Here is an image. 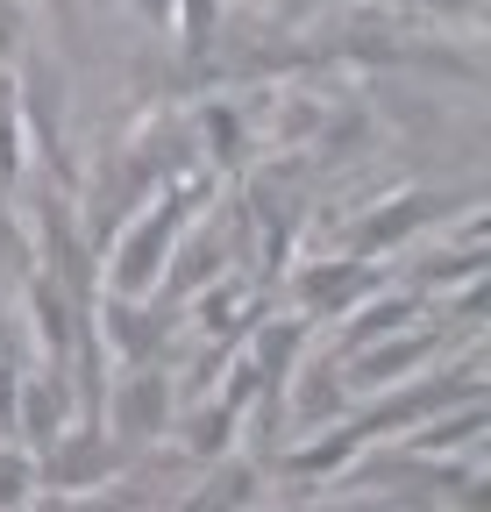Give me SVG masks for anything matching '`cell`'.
Listing matches in <instances>:
<instances>
[{"instance_id": "6", "label": "cell", "mask_w": 491, "mask_h": 512, "mask_svg": "<svg viewBox=\"0 0 491 512\" xmlns=\"http://www.w3.org/2000/svg\"><path fill=\"white\" fill-rule=\"evenodd\" d=\"M79 427V392H72V370L65 363H43L22 392H15V434H22V456H43V448Z\"/></svg>"}, {"instance_id": "4", "label": "cell", "mask_w": 491, "mask_h": 512, "mask_svg": "<svg viewBox=\"0 0 491 512\" xmlns=\"http://www.w3.org/2000/svg\"><path fill=\"white\" fill-rule=\"evenodd\" d=\"M36 463V484L43 491H86V484H100V477H114L121 463H129V448H121L107 427H65L43 456H29Z\"/></svg>"}, {"instance_id": "17", "label": "cell", "mask_w": 491, "mask_h": 512, "mask_svg": "<svg viewBox=\"0 0 491 512\" xmlns=\"http://www.w3.org/2000/svg\"><path fill=\"white\" fill-rule=\"evenodd\" d=\"M200 136H214V164H242V121H235L228 107H207Z\"/></svg>"}, {"instance_id": "15", "label": "cell", "mask_w": 491, "mask_h": 512, "mask_svg": "<svg viewBox=\"0 0 491 512\" xmlns=\"http://www.w3.org/2000/svg\"><path fill=\"white\" fill-rule=\"evenodd\" d=\"M235 420H242V413H235L228 399L200 406V413H193V434H186V448H193V456H221V448L235 441Z\"/></svg>"}, {"instance_id": "2", "label": "cell", "mask_w": 491, "mask_h": 512, "mask_svg": "<svg viewBox=\"0 0 491 512\" xmlns=\"http://www.w3.org/2000/svg\"><path fill=\"white\" fill-rule=\"evenodd\" d=\"M171 406H178V384L164 363H136L107 384V406H100V427L121 434V448H143L171 427Z\"/></svg>"}, {"instance_id": "21", "label": "cell", "mask_w": 491, "mask_h": 512, "mask_svg": "<svg viewBox=\"0 0 491 512\" xmlns=\"http://www.w3.org/2000/svg\"><path fill=\"white\" fill-rule=\"evenodd\" d=\"M427 8H470V0H427Z\"/></svg>"}, {"instance_id": "7", "label": "cell", "mask_w": 491, "mask_h": 512, "mask_svg": "<svg viewBox=\"0 0 491 512\" xmlns=\"http://www.w3.org/2000/svg\"><path fill=\"white\" fill-rule=\"evenodd\" d=\"M442 335H427V328H406V335H385V342H363L349 349L335 370H342V392H385V384H399L413 363H435Z\"/></svg>"}, {"instance_id": "10", "label": "cell", "mask_w": 491, "mask_h": 512, "mask_svg": "<svg viewBox=\"0 0 491 512\" xmlns=\"http://www.w3.org/2000/svg\"><path fill=\"white\" fill-rule=\"evenodd\" d=\"M22 306H29V335L43 342V363H65L72 356V328H79V306L65 299V285L43 278V271H29Z\"/></svg>"}, {"instance_id": "18", "label": "cell", "mask_w": 491, "mask_h": 512, "mask_svg": "<svg viewBox=\"0 0 491 512\" xmlns=\"http://www.w3.org/2000/svg\"><path fill=\"white\" fill-rule=\"evenodd\" d=\"M29 484H36V463L22 456V448H8V456H0V512H15L29 498Z\"/></svg>"}, {"instance_id": "3", "label": "cell", "mask_w": 491, "mask_h": 512, "mask_svg": "<svg viewBox=\"0 0 491 512\" xmlns=\"http://www.w3.org/2000/svg\"><path fill=\"white\" fill-rule=\"evenodd\" d=\"M178 320H186L178 306H143V299H100V306H93L100 349H107V363H121V370H136V363H157Z\"/></svg>"}, {"instance_id": "8", "label": "cell", "mask_w": 491, "mask_h": 512, "mask_svg": "<svg viewBox=\"0 0 491 512\" xmlns=\"http://www.w3.org/2000/svg\"><path fill=\"white\" fill-rule=\"evenodd\" d=\"M15 114H22V143H36L50 157L57 185H72V157H65V79H57L50 64H36V72L22 79Z\"/></svg>"}, {"instance_id": "12", "label": "cell", "mask_w": 491, "mask_h": 512, "mask_svg": "<svg viewBox=\"0 0 491 512\" xmlns=\"http://www.w3.org/2000/svg\"><path fill=\"white\" fill-rule=\"evenodd\" d=\"M356 463H363V441L349 434V420H335L328 434H314V441H306V448H292V456H285L278 470H285L292 484H314V477L328 484V477H349Z\"/></svg>"}, {"instance_id": "19", "label": "cell", "mask_w": 491, "mask_h": 512, "mask_svg": "<svg viewBox=\"0 0 491 512\" xmlns=\"http://www.w3.org/2000/svg\"><path fill=\"white\" fill-rule=\"evenodd\" d=\"M143 15H157V22H171V0H143Z\"/></svg>"}, {"instance_id": "5", "label": "cell", "mask_w": 491, "mask_h": 512, "mask_svg": "<svg viewBox=\"0 0 491 512\" xmlns=\"http://www.w3.org/2000/svg\"><path fill=\"white\" fill-rule=\"evenodd\" d=\"M378 285H385V271L371 264V256H314V264L299 271V313L342 320L363 299H378Z\"/></svg>"}, {"instance_id": "9", "label": "cell", "mask_w": 491, "mask_h": 512, "mask_svg": "<svg viewBox=\"0 0 491 512\" xmlns=\"http://www.w3.org/2000/svg\"><path fill=\"white\" fill-rule=\"evenodd\" d=\"M442 214H449V192H399L385 214H371L349 235V256H385V249H399L406 235H420L427 221H442Z\"/></svg>"}, {"instance_id": "1", "label": "cell", "mask_w": 491, "mask_h": 512, "mask_svg": "<svg viewBox=\"0 0 491 512\" xmlns=\"http://www.w3.org/2000/svg\"><path fill=\"white\" fill-rule=\"evenodd\" d=\"M200 192L214 200V171H193V178H178V185H157L150 214H136L129 228H121L114 264H107V292H114V299H143V292L164 278L178 235H186V221H193V207H200Z\"/></svg>"}, {"instance_id": "14", "label": "cell", "mask_w": 491, "mask_h": 512, "mask_svg": "<svg viewBox=\"0 0 491 512\" xmlns=\"http://www.w3.org/2000/svg\"><path fill=\"white\" fill-rule=\"evenodd\" d=\"M171 22H178V50L200 64L221 36V0H171Z\"/></svg>"}, {"instance_id": "20", "label": "cell", "mask_w": 491, "mask_h": 512, "mask_svg": "<svg viewBox=\"0 0 491 512\" xmlns=\"http://www.w3.org/2000/svg\"><path fill=\"white\" fill-rule=\"evenodd\" d=\"M43 8H50L57 22H72V0H43Z\"/></svg>"}, {"instance_id": "11", "label": "cell", "mask_w": 491, "mask_h": 512, "mask_svg": "<svg viewBox=\"0 0 491 512\" xmlns=\"http://www.w3.org/2000/svg\"><path fill=\"white\" fill-rule=\"evenodd\" d=\"M420 292H385V299H363L356 306V320H342V335H335V363L349 356V349H363V342H385V335H406V328H420Z\"/></svg>"}, {"instance_id": "16", "label": "cell", "mask_w": 491, "mask_h": 512, "mask_svg": "<svg viewBox=\"0 0 491 512\" xmlns=\"http://www.w3.org/2000/svg\"><path fill=\"white\" fill-rule=\"evenodd\" d=\"M22 178V114H15V93H0V185Z\"/></svg>"}, {"instance_id": "13", "label": "cell", "mask_w": 491, "mask_h": 512, "mask_svg": "<svg viewBox=\"0 0 491 512\" xmlns=\"http://www.w3.org/2000/svg\"><path fill=\"white\" fill-rule=\"evenodd\" d=\"M292 413H299V427H335L342 413H349V392H342V370L335 363H306V370H292Z\"/></svg>"}]
</instances>
